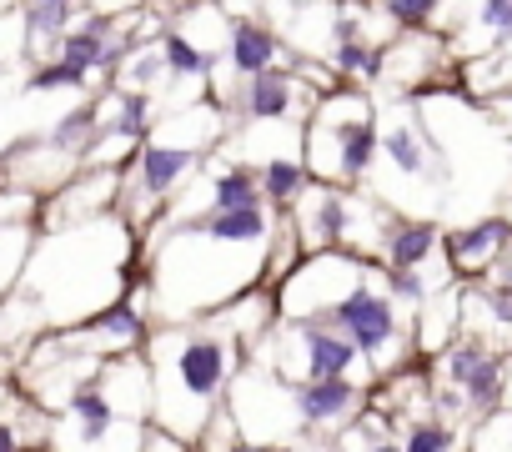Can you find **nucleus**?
I'll use <instances>...</instances> for the list:
<instances>
[{
	"instance_id": "f257e3e1",
	"label": "nucleus",
	"mask_w": 512,
	"mask_h": 452,
	"mask_svg": "<svg viewBox=\"0 0 512 452\" xmlns=\"http://www.w3.org/2000/svg\"><path fill=\"white\" fill-rule=\"evenodd\" d=\"M342 322L352 327L357 347H377V342H387V332H392V312H387L377 297H352V302L342 307Z\"/></svg>"
},
{
	"instance_id": "f03ea898",
	"label": "nucleus",
	"mask_w": 512,
	"mask_h": 452,
	"mask_svg": "<svg viewBox=\"0 0 512 452\" xmlns=\"http://www.w3.org/2000/svg\"><path fill=\"white\" fill-rule=\"evenodd\" d=\"M181 377H186L191 392H211V387L221 382V352H216L211 342L186 347V352H181Z\"/></svg>"
},
{
	"instance_id": "7ed1b4c3",
	"label": "nucleus",
	"mask_w": 512,
	"mask_h": 452,
	"mask_svg": "<svg viewBox=\"0 0 512 452\" xmlns=\"http://www.w3.org/2000/svg\"><path fill=\"white\" fill-rule=\"evenodd\" d=\"M211 237H221V242H251V237H262V211H256V206H226L211 221Z\"/></svg>"
},
{
	"instance_id": "20e7f679",
	"label": "nucleus",
	"mask_w": 512,
	"mask_h": 452,
	"mask_svg": "<svg viewBox=\"0 0 512 452\" xmlns=\"http://www.w3.org/2000/svg\"><path fill=\"white\" fill-rule=\"evenodd\" d=\"M231 56H236L241 71H262V66L272 61V36L251 31V26H236V36H231Z\"/></svg>"
},
{
	"instance_id": "39448f33",
	"label": "nucleus",
	"mask_w": 512,
	"mask_h": 452,
	"mask_svg": "<svg viewBox=\"0 0 512 452\" xmlns=\"http://www.w3.org/2000/svg\"><path fill=\"white\" fill-rule=\"evenodd\" d=\"M347 402H352V387L337 382V377L322 382V387H307V392H302V412H307V417H332V412H342Z\"/></svg>"
},
{
	"instance_id": "423d86ee",
	"label": "nucleus",
	"mask_w": 512,
	"mask_h": 452,
	"mask_svg": "<svg viewBox=\"0 0 512 452\" xmlns=\"http://www.w3.org/2000/svg\"><path fill=\"white\" fill-rule=\"evenodd\" d=\"M352 352H357V347H347V342H337V337H312V372H317V377H337V372L352 362Z\"/></svg>"
},
{
	"instance_id": "0eeeda50",
	"label": "nucleus",
	"mask_w": 512,
	"mask_h": 452,
	"mask_svg": "<svg viewBox=\"0 0 512 452\" xmlns=\"http://www.w3.org/2000/svg\"><path fill=\"white\" fill-rule=\"evenodd\" d=\"M251 111H256V116H282V111H287V86H282L277 76H256Z\"/></svg>"
},
{
	"instance_id": "6e6552de",
	"label": "nucleus",
	"mask_w": 512,
	"mask_h": 452,
	"mask_svg": "<svg viewBox=\"0 0 512 452\" xmlns=\"http://www.w3.org/2000/svg\"><path fill=\"white\" fill-rule=\"evenodd\" d=\"M186 161H191L186 151H161V146H151V151H146V181H151V186H171V176H176Z\"/></svg>"
},
{
	"instance_id": "1a4fd4ad",
	"label": "nucleus",
	"mask_w": 512,
	"mask_h": 452,
	"mask_svg": "<svg viewBox=\"0 0 512 452\" xmlns=\"http://www.w3.org/2000/svg\"><path fill=\"white\" fill-rule=\"evenodd\" d=\"M427 247H432V226H412V232H402V237H397L392 257H397V267H412V262H422V257H427Z\"/></svg>"
},
{
	"instance_id": "9d476101",
	"label": "nucleus",
	"mask_w": 512,
	"mask_h": 452,
	"mask_svg": "<svg viewBox=\"0 0 512 452\" xmlns=\"http://www.w3.org/2000/svg\"><path fill=\"white\" fill-rule=\"evenodd\" d=\"M31 31H41V36H56L61 26H66V0H31Z\"/></svg>"
},
{
	"instance_id": "9b49d317",
	"label": "nucleus",
	"mask_w": 512,
	"mask_h": 452,
	"mask_svg": "<svg viewBox=\"0 0 512 452\" xmlns=\"http://www.w3.org/2000/svg\"><path fill=\"white\" fill-rule=\"evenodd\" d=\"M367 156H372V131H367V126H352V131L342 136V166H347V171H362Z\"/></svg>"
},
{
	"instance_id": "f8f14e48",
	"label": "nucleus",
	"mask_w": 512,
	"mask_h": 452,
	"mask_svg": "<svg viewBox=\"0 0 512 452\" xmlns=\"http://www.w3.org/2000/svg\"><path fill=\"white\" fill-rule=\"evenodd\" d=\"M502 237H507V226H497V221H492V226H482V232H472V237H457V247H452V252H457V257H477V252L497 247Z\"/></svg>"
},
{
	"instance_id": "ddd939ff",
	"label": "nucleus",
	"mask_w": 512,
	"mask_h": 452,
	"mask_svg": "<svg viewBox=\"0 0 512 452\" xmlns=\"http://www.w3.org/2000/svg\"><path fill=\"white\" fill-rule=\"evenodd\" d=\"M166 61H171L176 71H186V76H196V71L211 66V56H206V51H191L186 41H166Z\"/></svg>"
},
{
	"instance_id": "4468645a",
	"label": "nucleus",
	"mask_w": 512,
	"mask_h": 452,
	"mask_svg": "<svg viewBox=\"0 0 512 452\" xmlns=\"http://www.w3.org/2000/svg\"><path fill=\"white\" fill-rule=\"evenodd\" d=\"M66 61H71L76 71H86L91 61H101V41H96V36H76V41H66Z\"/></svg>"
},
{
	"instance_id": "2eb2a0df",
	"label": "nucleus",
	"mask_w": 512,
	"mask_h": 452,
	"mask_svg": "<svg viewBox=\"0 0 512 452\" xmlns=\"http://www.w3.org/2000/svg\"><path fill=\"white\" fill-rule=\"evenodd\" d=\"M216 201H221V211H226V206H251V186H246V176H241V171L226 176V181L216 186Z\"/></svg>"
},
{
	"instance_id": "dca6fc26",
	"label": "nucleus",
	"mask_w": 512,
	"mask_h": 452,
	"mask_svg": "<svg viewBox=\"0 0 512 452\" xmlns=\"http://www.w3.org/2000/svg\"><path fill=\"white\" fill-rule=\"evenodd\" d=\"M387 151H392V161H397L402 171H417V166H422V156H417V146H412V136H407V131L387 136Z\"/></svg>"
},
{
	"instance_id": "f3484780",
	"label": "nucleus",
	"mask_w": 512,
	"mask_h": 452,
	"mask_svg": "<svg viewBox=\"0 0 512 452\" xmlns=\"http://www.w3.org/2000/svg\"><path fill=\"white\" fill-rule=\"evenodd\" d=\"M462 382L472 387V397H492V392H497V362H477Z\"/></svg>"
},
{
	"instance_id": "a211bd4d",
	"label": "nucleus",
	"mask_w": 512,
	"mask_h": 452,
	"mask_svg": "<svg viewBox=\"0 0 512 452\" xmlns=\"http://www.w3.org/2000/svg\"><path fill=\"white\" fill-rule=\"evenodd\" d=\"M482 21H487L492 31L512 36V0H487V11H482Z\"/></svg>"
},
{
	"instance_id": "6ab92c4d",
	"label": "nucleus",
	"mask_w": 512,
	"mask_h": 452,
	"mask_svg": "<svg viewBox=\"0 0 512 452\" xmlns=\"http://www.w3.org/2000/svg\"><path fill=\"white\" fill-rule=\"evenodd\" d=\"M267 186H272L277 196H292V191H297V166H287V161H277V166L267 171Z\"/></svg>"
},
{
	"instance_id": "aec40b11",
	"label": "nucleus",
	"mask_w": 512,
	"mask_h": 452,
	"mask_svg": "<svg viewBox=\"0 0 512 452\" xmlns=\"http://www.w3.org/2000/svg\"><path fill=\"white\" fill-rule=\"evenodd\" d=\"M76 81H81V71H76L71 61H66V66H56V71H41V76H36V86H41V91H46V86H76Z\"/></svg>"
},
{
	"instance_id": "412c9836",
	"label": "nucleus",
	"mask_w": 512,
	"mask_h": 452,
	"mask_svg": "<svg viewBox=\"0 0 512 452\" xmlns=\"http://www.w3.org/2000/svg\"><path fill=\"white\" fill-rule=\"evenodd\" d=\"M432 6H437V0H392V11H397L402 21H422Z\"/></svg>"
},
{
	"instance_id": "4be33fe9",
	"label": "nucleus",
	"mask_w": 512,
	"mask_h": 452,
	"mask_svg": "<svg viewBox=\"0 0 512 452\" xmlns=\"http://www.w3.org/2000/svg\"><path fill=\"white\" fill-rule=\"evenodd\" d=\"M437 447H447V432H437V427L412 432V452H437Z\"/></svg>"
},
{
	"instance_id": "5701e85b",
	"label": "nucleus",
	"mask_w": 512,
	"mask_h": 452,
	"mask_svg": "<svg viewBox=\"0 0 512 452\" xmlns=\"http://www.w3.org/2000/svg\"><path fill=\"white\" fill-rule=\"evenodd\" d=\"M342 66H352V71H377L372 56H367L362 46H347V51H342Z\"/></svg>"
},
{
	"instance_id": "b1692460",
	"label": "nucleus",
	"mask_w": 512,
	"mask_h": 452,
	"mask_svg": "<svg viewBox=\"0 0 512 452\" xmlns=\"http://www.w3.org/2000/svg\"><path fill=\"white\" fill-rule=\"evenodd\" d=\"M322 232H327V237H337V232H342V206H337V201H327V206H322Z\"/></svg>"
},
{
	"instance_id": "393cba45",
	"label": "nucleus",
	"mask_w": 512,
	"mask_h": 452,
	"mask_svg": "<svg viewBox=\"0 0 512 452\" xmlns=\"http://www.w3.org/2000/svg\"><path fill=\"white\" fill-rule=\"evenodd\" d=\"M101 327H121V332H136V317H131V312H106V317H101Z\"/></svg>"
},
{
	"instance_id": "a878e982",
	"label": "nucleus",
	"mask_w": 512,
	"mask_h": 452,
	"mask_svg": "<svg viewBox=\"0 0 512 452\" xmlns=\"http://www.w3.org/2000/svg\"><path fill=\"white\" fill-rule=\"evenodd\" d=\"M477 362H482L477 352H457V357H452V372H457V377H467V372H472Z\"/></svg>"
},
{
	"instance_id": "bb28decb",
	"label": "nucleus",
	"mask_w": 512,
	"mask_h": 452,
	"mask_svg": "<svg viewBox=\"0 0 512 452\" xmlns=\"http://www.w3.org/2000/svg\"><path fill=\"white\" fill-rule=\"evenodd\" d=\"M86 121H91V111H81V116H71V121H66L61 131H56V136H61V141H71V136H76V131H81Z\"/></svg>"
},
{
	"instance_id": "cd10ccee",
	"label": "nucleus",
	"mask_w": 512,
	"mask_h": 452,
	"mask_svg": "<svg viewBox=\"0 0 512 452\" xmlns=\"http://www.w3.org/2000/svg\"><path fill=\"white\" fill-rule=\"evenodd\" d=\"M81 412H86V417H91V422H101V417H106V412H101V402H96V397H81Z\"/></svg>"
},
{
	"instance_id": "c85d7f7f",
	"label": "nucleus",
	"mask_w": 512,
	"mask_h": 452,
	"mask_svg": "<svg viewBox=\"0 0 512 452\" xmlns=\"http://www.w3.org/2000/svg\"><path fill=\"white\" fill-rule=\"evenodd\" d=\"M6 447H11V432H6V427H0V452H6Z\"/></svg>"
}]
</instances>
